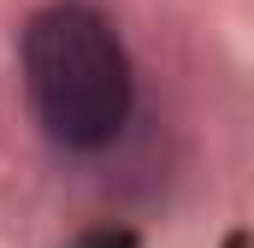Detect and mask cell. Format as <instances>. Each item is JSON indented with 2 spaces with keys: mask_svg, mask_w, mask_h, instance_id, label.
<instances>
[{
  "mask_svg": "<svg viewBox=\"0 0 254 248\" xmlns=\"http://www.w3.org/2000/svg\"><path fill=\"white\" fill-rule=\"evenodd\" d=\"M24 95L36 124L60 148L71 154L107 148L130 124V101H136L119 30L83 0L42 6L24 24Z\"/></svg>",
  "mask_w": 254,
  "mask_h": 248,
  "instance_id": "cell-1",
  "label": "cell"
}]
</instances>
